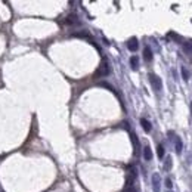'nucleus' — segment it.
<instances>
[{"label": "nucleus", "mask_w": 192, "mask_h": 192, "mask_svg": "<svg viewBox=\"0 0 192 192\" xmlns=\"http://www.w3.org/2000/svg\"><path fill=\"white\" fill-rule=\"evenodd\" d=\"M160 185H161V180H160L158 173H154L152 174V189H154V192H160Z\"/></svg>", "instance_id": "nucleus-4"}, {"label": "nucleus", "mask_w": 192, "mask_h": 192, "mask_svg": "<svg viewBox=\"0 0 192 192\" xmlns=\"http://www.w3.org/2000/svg\"><path fill=\"white\" fill-rule=\"evenodd\" d=\"M183 52H185L186 55H192V40L183 43Z\"/></svg>", "instance_id": "nucleus-11"}, {"label": "nucleus", "mask_w": 192, "mask_h": 192, "mask_svg": "<svg viewBox=\"0 0 192 192\" xmlns=\"http://www.w3.org/2000/svg\"><path fill=\"white\" fill-rule=\"evenodd\" d=\"M169 192H171V191H169Z\"/></svg>", "instance_id": "nucleus-20"}, {"label": "nucleus", "mask_w": 192, "mask_h": 192, "mask_svg": "<svg viewBox=\"0 0 192 192\" xmlns=\"http://www.w3.org/2000/svg\"><path fill=\"white\" fill-rule=\"evenodd\" d=\"M174 147H176V152L182 154V149H183V142L179 136H174Z\"/></svg>", "instance_id": "nucleus-7"}, {"label": "nucleus", "mask_w": 192, "mask_h": 192, "mask_svg": "<svg viewBox=\"0 0 192 192\" xmlns=\"http://www.w3.org/2000/svg\"><path fill=\"white\" fill-rule=\"evenodd\" d=\"M123 127H124L126 130H130V127H129V123H126V121L123 123Z\"/></svg>", "instance_id": "nucleus-18"}, {"label": "nucleus", "mask_w": 192, "mask_h": 192, "mask_svg": "<svg viewBox=\"0 0 192 192\" xmlns=\"http://www.w3.org/2000/svg\"><path fill=\"white\" fill-rule=\"evenodd\" d=\"M64 22L67 24V25H79L80 21H79V18H77V15H74V13H72V15H68Z\"/></svg>", "instance_id": "nucleus-5"}, {"label": "nucleus", "mask_w": 192, "mask_h": 192, "mask_svg": "<svg viewBox=\"0 0 192 192\" xmlns=\"http://www.w3.org/2000/svg\"><path fill=\"white\" fill-rule=\"evenodd\" d=\"M130 67H132V69H139V58L136 56H132L130 58Z\"/></svg>", "instance_id": "nucleus-10"}, {"label": "nucleus", "mask_w": 192, "mask_h": 192, "mask_svg": "<svg viewBox=\"0 0 192 192\" xmlns=\"http://www.w3.org/2000/svg\"><path fill=\"white\" fill-rule=\"evenodd\" d=\"M137 47H139V42H137L136 37H132V39L127 40V49H129L130 52H136Z\"/></svg>", "instance_id": "nucleus-3"}, {"label": "nucleus", "mask_w": 192, "mask_h": 192, "mask_svg": "<svg viewBox=\"0 0 192 192\" xmlns=\"http://www.w3.org/2000/svg\"><path fill=\"white\" fill-rule=\"evenodd\" d=\"M157 154H158V158L160 160L164 158V154H166V151H164V147H163V145H158V148H157Z\"/></svg>", "instance_id": "nucleus-13"}, {"label": "nucleus", "mask_w": 192, "mask_h": 192, "mask_svg": "<svg viewBox=\"0 0 192 192\" xmlns=\"http://www.w3.org/2000/svg\"><path fill=\"white\" fill-rule=\"evenodd\" d=\"M152 58H154L152 50H151L149 47H145V49H143V59H145L147 62H151V61H152Z\"/></svg>", "instance_id": "nucleus-9"}, {"label": "nucleus", "mask_w": 192, "mask_h": 192, "mask_svg": "<svg viewBox=\"0 0 192 192\" xmlns=\"http://www.w3.org/2000/svg\"><path fill=\"white\" fill-rule=\"evenodd\" d=\"M191 113H192V103H191Z\"/></svg>", "instance_id": "nucleus-19"}, {"label": "nucleus", "mask_w": 192, "mask_h": 192, "mask_svg": "<svg viewBox=\"0 0 192 192\" xmlns=\"http://www.w3.org/2000/svg\"><path fill=\"white\" fill-rule=\"evenodd\" d=\"M166 186H167L169 189H171V186H173V182H171V179H170V177H167V179H166Z\"/></svg>", "instance_id": "nucleus-16"}, {"label": "nucleus", "mask_w": 192, "mask_h": 192, "mask_svg": "<svg viewBox=\"0 0 192 192\" xmlns=\"http://www.w3.org/2000/svg\"><path fill=\"white\" fill-rule=\"evenodd\" d=\"M171 169V157H166V161H164V170L169 171Z\"/></svg>", "instance_id": "nucleus-14"}, {"label": "nucleus", "mask_w": 192, "mask_h": 192, "mask_svg": "<svg viewBox=\"0 0 192 192\" xmlns=\"http://www.w3.org/2000/svg\"><path fill=\"white\" fill-rule=\"evenodd\" d=\"M148 79H149V83H151V86H152V89L155 92H161V89H163V81H161V79H160L157 74H149L148 76Z\"/></svg>", "instance_id": "nucleus-2"}, {"label": "nucleus", "mask_w": 192, "mask_h": 192, "mask_svg": "<svg viewBox=\"0 0 192 192\" xmlns=\"http://www.w3.org/2000/svg\"><path fill=\"white\" fill-rule=\"evenodd\" d=\"M109 72H111V67H109L108 61L103 58L102 62L99 64V68H98L96 72H95V76H96V77H106V76H109Z\"/></svg>", "instance_id": "nucleus-1"}, {"label": "nucleus", "mask_w": 192, "mask_h": 192, "mask_svg": "<svg viewBox=\"0 0 192 192\" xmlns=\"http://www.w3.org/2000/svg\"><path fill=\"white\" fill-rule=\"evenodd\" d=\"M140 124H142L143 130H145L147 133H149V132L152 130V124H151V121H148L147 118H140Z\"/></svg>", "instance_id": "nucleus-8"}, {"label": "nucleus", "mask_w": 192, "mask_h": 192, "mask_svg": "<svg viewBox=\"0 0 192 192\" xmlns=\"http://www.w3.org/2000/svg\"><path fill=\"white\" fill-rule=\"evenodd\" d=\"M132 136V143H133V147H135V154H139V151H140V143H139V139H137V136L135 133H130Z\"/></svg>", "instance_id": "nucleus-6"}, {"label": "nucleus", "mask_w": 192, "mask_h": 192, "mask_svg": "<svg viewBox=\"0 0 192 192\" xmlns=\"http://www.w3.org/2000/svg\"><path fill=\"white\" fill-rule=\"evenodd\" d=\"M143 158L147 160V161H151V160H152V151H151L149 147L143 148Z\"/></svg>", "instance_id": "nucleus-12"}, {"label": "nucleus", "mask_w": 192, "mask_h": 192, "mask_svg": "<svg viewBox=\"0 0 192 192\" xmlns=\"http://www.w3.org/2000/svg\"><path fill=\"white\" fill-rule=\"evenodd\" d=\"M182 77H183V80H188V79H189V72H188L185 68H182Z\"/></svg>", "instance_id": "nucleus-15"}, {"label": "nucleus", "mask_w": 192, "mask_h": 192, "mask_svg": "<svg viewBox=\"0 0 192 192\" xmlns=\"http://www.w3.org/2000/svg\"><path fill=\"white\" fill-rule=\"evenodd\" d=\"M171 39H174V40H177V42H180V35H177V34H173V33H170L169 34Z\"/></svg>", "instance_id": "nucleus-17"}]
</instances>
